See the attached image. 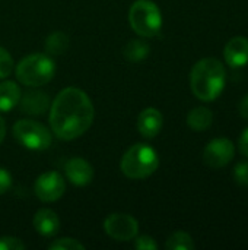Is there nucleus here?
Returning <instances> with one entry per match:
<instances>
[{
    "mask_svg": "<svg viewBox=\"0 0 248 250\" xmlns=\"http://www.w3.org/2000/svg\"><path fill=\"white\" fill-rule=\"evenodd\" d=\"M69 37L67 34L61 32V31H56L53 34H50L45 40V51L48 56H60L64 54L66 50L69 48Z\"/></svg>",
    "mask_w": 248,
    "mask_h": 250,
    "instance_id": "a211bd4d",
    "label": "nucleus"
},
{
    "mask_svg": "<svg viewBox=\"0 0 248 250\" xmlns=\"http://www.w3.org/2000/svg\"><path fill=\"white\" fill-rule=\"evenodd\" d=\"M94 117L95 110L91 98L75 86L60 91L50 105L51 130L63 141H73L88 132Z\"/></svg>",
    "mask_w": 248,
    "mask_h": 250,
    "instance_id": "f257e3e1",
    "label": "nucleus"
},
{
    "mask_svg": "<svg viewBox=\"0 0 248 250\" xmlns=\"http://www.w3.org/2000/svg\"><path fill=\"white\" fill-rule=\"evenodd\" d=\"M238 110H240V114H241V117H244V119H247L248 120V94L240 101V104H238Z\"/></svg>",
    "mask_w": 248,
    "mask_h": 250,
    "instance_id": "bb28decb",
    "label": "nucleus"
},
{
    "mask_svg": "<svg viewBox=\"0 0 248 250\" xmlns=\"http://www.w3.org/2000/svg\"><path fill=\"white\" fill-rule=\"evenodd\" d=\"M162 125H164V117L161 111L153 107L145 108L137 117V130L143 138L148 139L158 136V133L162 130Z\"/></svg>",
    "mask_w": 248,
    "mask_h": 250,
    "instance_id": "f8f14e48",
    "label": "nucleus"
},
{
    "mask_svg": "<svg viewBox=\"0 0 248 250\" xmlns=\"http://www.w3.org/2000/svg\"><path fill=\"white\" fill-rule=\"evenodd\" d=\"M165 248L168 250H193L194 242L191 236L186 231H175L171 234L165 243Z\"/></svg>",
    "mask_w": 248,
    "mask_h": 250,
    "instance_id": "6ab92c4d",
    "label": "nucleus"
},
{
    "mask_svg": "<svg viewBox=\"0 0 248 250\" xmlns=\"http://www.w3.org/2000/svg\"><path fill=\"white\" fill-rule=\"evenodd\" d=\"M16 141L31 151H45L51 145V133L45 126L35 120H19L13 126Z\"/></svg>",
    "mask_w": 248,
    "mask_h": 250,
    "instance_id": "423d86ee",
    "label": "nucleus"
},
{
    "mask_svg": "<svg viewBox=\"0 0 248 250\" xmlns=\"http://www.w3.org/2000/svg\"><path fill=\"white\" fill-rule=\"evenodd\" d=\"M227 82V70L221 60L205 57L199 60L190 73L191 92L202 101H215L224 91Z\"/></svg>",
    "mask_w": 248,
    "mask_h": 250,
    "instance_id": "f03ea898",
    "label": "nucleus"
},
{
    "mask_svg": "<svg viewBox=\"0 0 248 250\" xmlns=\"http://www.w3.org/2000/svg\"><path fill=\"white\" fill-rule=\"evenodd\" d=\"M149 51H151V47L145 40L134 38V40H130L126 44V47L123 50V54H124L127 62L139 63V62H142V60H145L148 57Z\"/></svg>",
    "mask_w": 248,
    "mask_h": 250,
    "instance_id": "f3484780",
    "label": "nucleus"
},
{
    "mask_svg": "<svg viewBox=\"0 0 248 250\" xmlns=\"http://www.w3.org/2000/svg\"><path fill=\"white\" fill-rule=\"evenodd\" d=\"M56 73V63L48 54L35 53L23 57L16 66V78L26 86H42Z\"/></svg>",
    "mask_w": 248,
    "mask_h": 250,
    "instance_id": "20e7f679",
    "label": "nucleus"
},
{
    "mask_svg": "<svg viewBox=\"0 0 248 250\" xmlns=\"http://www.w3.org/2000/svg\"><path fill=\"white\" fill-rule=\"evenodd\" d=\"M34 229L44 237H53L58 233L60 230V220L57 214L48 208H42L37 211L34 215Z\"/></svg>",
    "mask_w": 248,
    "mask_h": 250,
    "instance_id": "4468645a",
    "label": "nucleus"
},
{
    "mask_svg": "<svg viewBox=\"0 0 248 250\" xmlns=\"http://www.w3.org/2000/svg\"><path fill=\"white\" fill-rule=\"evenodd\" d=\"M12 188V176L7 170L0 167V195H4Z\"/></svg>",
    "mask_w": 248,
    "mask_h": 250,
    "instance_id": "393cba45",
    "label": "nucleus"
},
{
    "mask_svg": "<svg viewBox=\"0 0 248 250\" xmlns=\"http://www.w3.org/2000/svg\"><path fill=\"white\" fill-rule=\"evenodd\" d=\"M13 72V59L9 51L0 47V79L7 78Z\"/></svg>",
    "mask_w": 248,
    "mask_h": 250,
    "instance_id": "412c9836",
    "label": "nucleus"
},
{
    "mask_svg": "<svg viewBox=\"0 0 248 250\" xmlns=\"http://www.w3.org/2000/svg\"><path fill=\"white\" fill-rule=\"evenodd\" d=\"M104 230L113 240L129 242L137 236L139 224L129 214H111L104 221Z\"/></svg>",
    "mask_w": 248,
    "mask_h": 250,
    "instance_id": "0eeeda50",
    "label": "nucleus"
},
{
    "mask_svg": "<svg viewBox=\"0 0 248 250\" xmlns=\"http://www.w3.org/2000/svg\"><path fill=\"white\" fill-rule=\"evenodd\" d=\"M225 62L231 67H243L248 63V38L238 35L231 38L224 48Z\"/></svg>",
    "mask_w": 248,
    "mask_h": 250,
    "instance_id": "9b49d317",
    "label": "nucleus"
},
{
    "mask_svg": "<svg viewBox=\"0 0 248 250\" xmlns=\"http://www.w3.org/2000/svg\"><path fill=\"white\" fill-rule=\"evenodd\" d=\"M64 171H66L67 180L73 183L75 186H86L94 179L92 166L80 157L70 158L64 166Z\"/></svg>",
    "mask_w": 248,
    "mask_h": 250,
    "instance_id": "9d476101",
    "label": "nucleus"
},
{
    "mask_svg": "<svg viewBox=\"0 0 248 250\" xmlns=\"http://www.w3.org/2000/svg\"><path fill=\"white\" fill-rule=\"evenodd\" d=\"M159 166L156 151L148 144H136L126 151L120 168L123 174L133 180H142L152 176Z\"/></svg>",
    "mask_w": 248,
    "mask_h": 250,
    "instance_id": "7ed1b4c3",
    "label": "nucleus"
},
{
    "mask_svg": "<svg viewBox=\"0 0 248 250\" xmlns=\"http://www.w3.org/2000/svg\"><path fill=\"white\" fill-rule=\"evenodd\" d=\"M234 179L238 186H248V163H238L235 166Z\"/></svg>",
    "mask_w": 248,
    "mask_h": 250,
    "instance_id": "4be33fe9",
    "label": "nucleus"
},
{
    "mask_svg": "<svg viewBox=\"0 0 248 250\" xmlns=\"http://www.w3.org/2000/svg\"><path fill=\"white\" fill-rule=\"evenodd\" d=\"M238 146H240V152H241L244 157H247L248 158V127L243 132V135L240 136Z\"/></svg>",
    "mask_w": 248,
    "mask_h": 250,
    "instance_id": "a878e982",
    "label": "nucleus"
},
{
    "mask_svg": "<svg viewBox=\"0 0 248 250\" xmlns=\"http://www.w3.org/2000/svg\"><path fill=\"white\" fill-rule=\"evenodd\" d=\"M50 250H83L85 245L80 243L76 239H70V237H63V239H57L53 243L48 245Z\"/></svg>",
    "mask_w": 248,
    "mask_h": 250,
    "instance_id": "aec40b11",
    "label": "nucleus"
},
{
    "mask_svg": "<svg viewBox=\"0 0 248 250\" xmlns=\"http://www.w3.org/2000/svg\"><path fill=\"white\" fill-rule=\"evenodd\" d=\"M213 114L206 107H196L187 114V125L194 132H203L212 126Z\"/></svg>",
    "mask_w": 248,
    "mask_h": 250,
    "instance_id": "dca6fc26",
    "label": "nucleus"
},
{
    "mask_svg": "<svg viewBox=\"0 0 248 250\" xmlns=\"http://www.w3.org/2000/svg\"><path fill=\"white\" fill-rule=\"evenodd\" d=\"M25 249V243L18 237H0V250H20Z\"/></svg>",
    "mask_w": 248,
    "mask_h": 250,
    "instance_id": "5701e85b",
    "label": "nucleus"
},
{
    "mask_svg": "<svg viewBox=\"0 0 248 250\" xmlns=\"http://www.w3.org/2000/svg\"><path fill=\"white\" fill-rule=\"evenodd\" d=\"M34 192L37 198L42 202H56L66 192V183L60 173L47 171L42 173L34 185Z\"/></svg>",
    "mask_w": 248,
    "mask_h": 250,
    "instance_id": "1a4fd4ad",
    "label": "nucleus"
},
{
    "mask_svg": "<svg viewBox=\"0 0 248 250\" xmlns=\"http://www.w3.org/2000/svg\"><path fill=\"white\" fill-rule=\"evenodd\" d=\"M136 242H134V248L139 250H156L158 249V245L156 242L151 237V236H136L134 237Z\"/></svg>",
    "mask_w": 248,
    "mask_h": 250,
    "instance_id": "b1692460",
    "label": "nucleus"
},
{
    "mask_svg": "<svg viewBox=\"0 0 248 250\" xmlns=\"http://www.w3.org/2000/svg\"><path fill=\"white\" fill-rule=\"evenodd\" d=\"M22 91L18 83L12 81H4L0 83V111H10L19 104Z\"/></svg>",
    "mask_w": 248,
    "mask_h": 250,
    "instance_id": "2eb2a0df",
    "label": "nucleus"
},
{
    "mask_svg": "<svg viewBox=\"0 0 248 250\" xmlns=\"http://www.w3.org/2000/svg\"><path fill=\"white\" fill-rule=\"evenodd\" d=\"M235 155V146L228 138H216L210 141L203 151V161L208 167L218 170L228 166Z\"/></svg>",
    "mask_w": 248,
    "mask_h": 250,
    "instance_id": "6e6552de",
    "label": "nucleus"
},
{
    "mask_svg": "<svg viewBox=\"0 0 248 250\" xmlns=\"http://www.w3.org/2000/svg\"><path fill=\"white\" fill-rule=\"evenodd\" d=\"M4 135H6V126H4V120H3L1 116H0V144H1L3 139H4Z\"/></svg>",
    "mask_w": 248,
    "mask_h": 250,
    "instance_id": "cd10ccee",
    "label": "nucleus"
},
{
    "mask_svg": "<svg viewBox=\"0 0 248 250\" xmlns=\"http://www.w3.org/2000/svg\"><path fill=\"white\" fill-rule=\"evenodd\" d=\"M129 22L137 35L152 38L162 28V13L152 0H136L129 10Z\"/></svg>",
    "mask_w": 248,
    "mask_h": 250,
    "instance_id": "39448f33",
    "label": "nucleus"
},
{
    "mask_svg": "<svg viewBox=\"0 0 248 250\" xmlns=\"http://www.w3.org/2000/svg\"><path fill=\"white\" fill-rule=\"evenodd\" d=\"M20 110L31 116H42L50 108V97L42 91H28L20 95Z\"/></svg>",
    "mask_w": 248,
    "mask_h": 250,
    "instance_id": "ddd939ff",
    "label": "nucleus"
}]
</instances>
